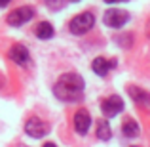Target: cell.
<instances>
[{
	"mask_svg": "<svg viewBox=\"0 0 150 147\" xmlns=\"http://www.w3.org/2000/svg\"><path fill=\"white\" fill-rule=\"evenodd\" d=\"M25 132L33 138H44L46 132H48V126H46V122H42L40 118L33 117L25 122Z\"/></svg>",
	"mask_w": 150,
	"mask_h": 147,
	"instance_id": "cell-7",
	"label": "cell"
},
{
	"mask_svg": "<svg viewBox=\"0 0 150 147\" xmlns=\"http://www.w3.org/2000/svg\"><path fill=\"white\" fill-rule=\"evenodd\" d=\"M101 111L105 117H116V115H120L122 111H124V99L120 96H110L106 98L105 101L101 103Z\"/></svg>",
	"mask_w": 150,
	"mask_h": 147,
	"instance_id": "cell-5",
	"label": "cell"
},
{
	"mask_svg": "<svg viewBox=\"0 0 150 147\" xmlns=\"http://www.w3.org/2000/svg\"><path fill=\"white\" fill-rule=\"evenodd\" d=\"M131 147H139V145H131Z\"/></svg>",
	"mask_w": 150,
	"mask_h": 147,
	"instance_id": "cell-20",
	"label": "cell"
},
{
	"mask_svg": "<svg viewBox=\"0 0 150 147\" xmlns=\"http://www.w3.org/2000/svg\"><path fill=\"white\" fill-rule=\"evenodd\" d=\"M72 2H78V0H72Z\"/></svg>",
	"mask_w": 150,
	"mask_h": 147,
	"instance_id": "cell-21",
	"label": "cell"
},
{
	"mask_svg": "<svg viewBox=\"0 0 150 147\" xmlns=\"http://www.w3.org/2000/svg\"><path fill=\"white\" fill-rule=\"evenodd\" d=\"M2 84H4V78H2V77H0V86H2Z\"/></svg>",
	"mask_w": 150,
	"mask_h": 147,
	"instance_id": "cell-19",
	"label": "cell"
},
{
	"mask_svg": "<svg viewBox=\"0 0 150 147\" xmlns=\"http://www.w3.org/2000/svg\"><path fill=\"white\" fill-rule=\"evenodd\" d=\"M46 4H48L51 10H59L63 6V0H46Z\"/></svg>",
	"mask_w": 150,
	"mask_h": 147,
	"instance_id": "cell-14",
	"label": "cell"
},
{
	"mask_svg": "<svg viewBox=\"0 0 150 147\" xmlns=\"http://www.w3.org/2000/svg\"><path fill=\"white\" fill-rule=\"evenodd\" d=\"M122 132H124L125 138H137L139 136V124L133 118H125L124 124H122Z\"/></svg>",
	"mask_w": 150,
	"mask_h": 147,
	"instance_id": "cell-11",
	"label": "cell"
},
{
	"mask_svg": "<svg viewBox=\"0 0 150 147\" xmlns=\"http://www.w3.org/2000/svg\"><path fill=\"white\" fill-rule=\"evenodd\" d=\"M103 21H105L106 27L110 29H120L125 23L129 21V14L125 10H118V8H112V10H106L105 15H103Z\"/></svg>",
	"mask_w": 150,
	"mask_h": 147,
	"instance_id": "cell-3",
	"label": "cell"
},
{
	"mask_svg": "<svg viewBox=\"0 0 150 147\" xmlns=\"http://www.w3.org/2000/svg\"><path fill=\"white\" fill-rule=\"evenodd\" d=\"M110 136H112V130L108 126V120H99L97 122V138L103 141H108Z\"/></svg>",
	"mask_w": 150,
	"mask_h": 147,
	"instance_id": "cell-13",
	"label": "cell"
},
{
	"mask_svg": "<svg viewBox=\"0 0 150 147\" xmlns=\"http://www.w3.org/2000/svg\"><path fill=\"white\" fill-rule=\"evenodd\" d=\"M129 96L133 98V101H135L139 107L150 111V94L146 92V90L137 88V86H131V88H129Z\"/></svg>",
	"mask_w": 150,
	"mask_h": 147,
	"instance_id": "cell-8",
	"label": "cell"
},
{
	"mask_svg": "<svg viewBox=\"0 0 150 147\" xmlns=\"http://www.w3.org/2000/svg\"><path fill=\"white\" fill-rule=\"evenodd\" d=\"M89 126H91V117H89L88 111L86 109L76 111V115H74V130H76L80 136H86Z\"/></svg>",
	"mask_w": 150,
	"mask_h": 147,
	"instance_id": "cell-6",
	"label": "cell"
},
{
	"mask_svg": "<svg viewBox=\"0 0 150 147\" xmlns=\"http://www.w3.org/2000/svg\"><path fill=\"white\" fill-rule=\"evenodd\" d=\"M93 25H95V15L91 11H84V14L76 15L74 19H70L69 29L72 34H86L88 31L93 29Z\"/></svg>",
	"mask_w": 150,
	"mask_h": 147,
	"instance_id": "cell-2",
	"label": "cell"
},
{
	"mask_svg": "<svg viewBox=\"0 0 150 147\" xmlns=\"http://www.w3.org/2000/svg\"><path fill=\"white\" fill-rule=\"evenodd\" d=\"M146 34H148V38H150V21H148V31H146Z\"/></svg>",
	"mask_w": 150,
	"mask_h": 147,
	"instance_id": "cell-18",
	"label": "cell"
},
{
	"mask_svg": "<svg viewBox=\"0 0 150 147\" xmlns=\"http://www.w3.org/2000/svg\"><path fill=\"white\" fill-rule=\"evenodd\" d=\"M10 59L13 63H17V65H25L27 61H29V50L25 48L23 44H15L10 48Z\"/></svg>",
	"mask_w": 150,
	"mask_h": 147,
	"instance_id": "cell-9",
	"label": "cell"
},
{
	"mask_svg": "<svg viewBox=\"0 0 150 147\" xmlns=\"http://www.w3.org/2000/svg\"><path fill=\"white\" fill-rule=\"evenodd\" d=\"M84 92V78L76 73H67L53 86V94L63 101H76Z\"/></svg>",
	"mask_w": 150,
	"mask_h": 147,
	"instance_id": "cell-1",
	"label": "cell"
},
{
	"mask_svg": "<svg viewBox=\"0 0 150 147\" xmlns=\"http://www.w3.org/2000/svg\"><path fill=\"white\" fill-rule=\"evenodd\" d=\"M53 25L51 23H48V21H42L40 25L36 27V37L38 38H42V40H48V38H51L53 37Z\"/></svg>",
	"mask_w": 150,
	"mask_h": 147,
	"instance_id": "cell-12",
	"label": "cell"
},
{
	"mask_svg": "<svg viewBox=\"0 0 150 147\" xmlns=\"http://www.w3.org/2000/svg\"><path fill=\"white\" fill-rule=\"evenodd\" d=\"M33 15H34V10H33V8L23 6V8H17V10L10 11V14H8V17H6V21L10 23L11 27H19V25H23V23L30 21V19H33Z\"/></svg>",
	"mask_w": 150,
	"mask_h": 147,
	"instance_id": "cell-4",
	"label": "cell"
},
{
	"mask_svg": "<svg viewBox=\"0 0 150 147\" xmlns=\"http://www.w3.org/2000/svg\"><path fill=\"white\" fill-rule=\"evenodd\" d=\"M114 65H116L114 61H108V59H105V57H95L93 63H91V69L95 71L99 77H105V75H108V71L112 69Z\"/></svg>",
	"mask_w": 150,
	"mask_h": 147,
	"instance_id": "cell-10",
	"label": "cell"
},
{
	"mask_svg": "<svg viewBox=\"0 0 150 147\" xmlns=\"http://www.w3.org/2000/svg\"><path fill=\"white\" fill-rule=\"evenodd\" d=\"M106 4H116V2H127V0H105Z\"/></svg>",
	"mask_w": 150,
	"mask_h": 147,
	"instance_id": "cell-16",
	"label": "cell"
},
{
	"mask_svg": "<svg viewBox=\"0 0 150 147\" xmlns=\"http://www.w3.org/2000/svg\"><path fill=\"white\" fill-rule=\"evenodd\" d=\"M42 147H57V145H55V143H44Z\"/></svg>",
	"mask_w": 150,
	"mask_h": 147,
	"instance_id": "cell-17",
	"label": "cell"
},
{
	"mask_svg": "<svg viewBox=\"0 0 150 147\" xmlns=\"http://www.w3.org/2000/svg\"><path fill=\"white\" fill-rule=\"evenodd\" d=\"M10 2H11V0H0V8H6Z\"/></svg>",
	"mask_w": 150,
	"mask_h": 147,
	"instance_id": "cell-15",
	"label": "cell"
}]
</instances>
